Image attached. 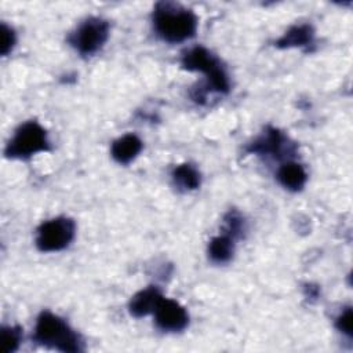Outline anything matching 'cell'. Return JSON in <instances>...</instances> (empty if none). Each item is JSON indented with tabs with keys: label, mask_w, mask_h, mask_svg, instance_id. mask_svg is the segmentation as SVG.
Returning <instances> with one entry per match:
<instances>
[{
	"label": "cell",
	"mask_w": 353,
	"mask_h": 353,
	"mask_svg": "<svg viewBox=\"0 0 353 353\" xmlns=\"http://www.w3.org/2000/svg\"><path fill=\"white\" fill-rule=\"evenodd\" d=\"M156 33L168 43H181L194 36L197 17L193 11L172 1H160L153 10Z\"/></svg>",
	"instance_id": "cell-1"
},
{
	"label": "cell",
	"mask_w": 353,
	"mask_h": 353,
	"mask_svg": "<svg viewBox=\"0 0 353 353\" xmlns=\"http://www.w3.org/2000/svg\"><path fill=\"white\" fill-rule=\"evenodd\" d=\"M182 68L190 72H201L205 76V85L203 87L200 102L208 91L221 94L229 91V79L221 61L207 48L199 46L186 51L182 57Z\"/></svg>",
	"instance_id": "cell-2"
},
{
	"label": "cell",
	"mask_w": 353,
	"mask_h": 353,
	"mask_svg": "<svg viewBox=\"0 0 353 353\" xmlns=\"http://www.w3.org/2000/svg\"><path fill=\"white\" fill-rule=\"evenodd\" d=\"M33 339L43 346L61 352H79L81 349L79 335L65 320L50 312H43L39 316Z\"/></svg>",
	"instance_id": "cell-3"
},
{
	"label": "cell",
	"mask_w": 353,
	"mask_h": 353,
	"mask_svg": "<svg viewBox=\"0 0 353 353\" xmlns=\"http://www.w3.org/2000/svg\"><path fill=\"white\" fill-rule=\"evenodd\" d=\"M50 149L47 131L37 121H26L18 127L7 143L6 156L10 159H29L30 156Z\"/></svg>",
	"instance_id": "cell-4"
},
{
	"label": "cell",
	"mask_w": 353,
	"mask_h": 353,
	"mask_svg": "<svg viewBox=\"0 0 353 353\" xmlns=\"http://www.w3.org/2000/svg\"><path fill=\"white\" fill-rule=\"evenodd\" d=\"M76 225L70 218L58 216L40 225L36 236V245L43 252L61 251L74 237Z\"/></svg>",
	"instance_id": "cell-5"
},
{
	"label": "cell",
	"mask_w": 353,
	"mask_h": 353,
	"mask_svg": "<svg viewBox=\"0 0 353 353\" xmlns=\"http://www.w3.org/2000/svg\"><path fill=\"white\" fill-rule=\"evenodd\" d=\"M109 36V23L101 18H88L72 33L69 37L70 44L83 55L97 52Z\"/></svg>",
	"instance_id": "cell-6"
},
{
	"label": "cell",
	"mask_w": 353,
	"mask_h": 353,
	"mask_svg": "<svg viewBox=\"0 0 353 353\" xmlns=\"http://www.w3.org/2000/svg\"><path fill=\"white\" fill-rule=\"evenodd\" d=\"M247 152L261 156H272L280 160L294 152V143H291L281 131L269 127L263 135L250 143Z\"/></svg>",
	"instance_id": "cell-7"
},
{
	"label": "cell",
	"mask_w": 353,
	"mask_h": 353,
	"mask_svg": "<svg viewBox=\"0 0 353 353\" xmlns=\"http://www.w3.org/2000/svg\"><path fill=\"white\" fill-rule=\"evenodd\" d=\"M153 314L157 327L163 331H182L189 323V316L185 307L181 306L178 302L167 299L164 296L160 299Z\"/></svg>",
	"instance_id": "cell-8"
},
{
	"label": "cell",
	"mask_w": 353,
	"mask_h": 353,
	"mask_svg": "<svg viewBox=\"0 0 353 353\" xmlns=\"http://www.w3.org/2000/svg\"><path fill=\"white\" fill-rule=\"evenodd\" d=\"M161 298L163 295L160 290L154 285L141 290L130 301V313L135 317H143L146 314H150L154 312Z\"/></svg>",
	"instance_id": "cell-9"
},
{
	"label": "cell",
	"mask_w": 353,
	"mask_h": 353,
	"mask_svg": "<svg viewBox=\"0 0 353 353\" xmlns=\"http://www.w3.org/2000/svg\"><path fill=\"white\" fill-rule=\"evenodd\" d=\"M142 150V141L134 134H125L112 143V157L120 164H128Z\"/></svg>",
	"instance_id": "cell-10"
},
{
	"label": "cell",
	"mask_w": 353,
	"mask_h": 353,
	"mask_svg": "<svg viewBox=\"0 0 353 353\" xmlns=\"http://www.w3.org/2000/svg\"><path fill=\"white\" fill-rule=\"evenodd\" d=\"M277 179L285 189L296 192L305 186L307 175L305 168L301 164L294 161H287L280 165L277 171Z\"/></svg>",
	"instance_id": "cell-11"
},
{
	"label": "cell",
	"mask_w": 353,
	"mask_h": 353,
	"mask_svg": "<svg viewBox=\"0 0 353 353\" xmlns=\"http://www.w3.org/2000/svg\"><path fill=\"white\" fill-rule=\"evenodd\" d=\"M314 32L310 25L302 23L295 25L291 29H288L277 41L276 47L279 48H290V47H306L312 44Z\"/></svg>",
	"instance_id": "cell-12"
},
{
	"label": "cell",
	"mask_w": 353,
	"mask_h": 353,
	"mask_svg": "<svg viewBox=\"0 0 353 353\" xmlns=\"http://www.w3.org/2000/svg\"><path fill=\"white\" fill-rule=\"evenodd\" d=\"M234 251V239L228 234L214 237L208 244V256L216 263L229 262Z\"/></svg>",
	"instance_id": "cell-13"
},
{
	"label": "cell",
	"mask_w": 353,
	"mask_h": 353,
	"mask_svg": "<svg viewBox=\"0 0 353 353\" xmlns=\"http://www.w3.org/2000/svg\"><path fill=\"white\" fill-rule=\"evenodd\" d=\"M172 181L182 190H193L200 185V174L192 164H181L174 168Z\"/></svg>",
	"instance_id": "cell-14"
},
{
	"label": "cell",
	"mask_w": 353,
	"mask_h": 353,
	"mask_svg": "<svg viewBox=\"0 0 353 353\" xmlns=\"http://www.w3.org/2000/svg\"><path fill=\"white\" fill-rule=\"evenodd\" d=\"M225 234L230 236L232 239L243 237L245 232V222L244 218L237 211H229L225 215Z\"/></svg>",
	"instance_id": "cell-15"
},
{
	"label": "cell",
	"mask_w": 353,
	"mask_h": 353,
	"mask_svg": "<svg viewBox=\"0 0 353 353\" xmlns=\"http://www.w3.org/2000/svg\"><path fill=\"white\" fill-rule=\"evenodd\" d=\"M22 332L19 327H3L1 328V343L3 352L11 353L15 352L21 343Z\"/></svg>",
	"instance_id": "cell-16"
},
{
	"label": "cell",
	"mask_w": 353,
	"mask_h": 353,
	"mask_svg": "<svg viewBox=\"0 0 353 353\" xmlns=\"http://www.w3.org/2000/svg\"><path fill=\"white\" fill-rule=\"evenodd\" d=\"M14 44H15L14 30L6 23H1V46H0L1 55H7L12 50Z\"/></svg>",
	"instance_id": "cell-17"
},
{
	"label": "cell",
	"mask_w": 353,
	"mask_h": 353,
	"mask_svg": "<svg viewBox=\"0 0 353 353\" xmlns=\"http://www.w3.org/2000/svg\"><path fill=\"white\" fill-rule=\"evenodd\" d=\"M352 320H353V313H352V309L350 307H346L341 314L339 317L336 319V328L347 335V336H352Z\"/></svg>",
	"instance_id": "cell-18"
}]
</instances>
